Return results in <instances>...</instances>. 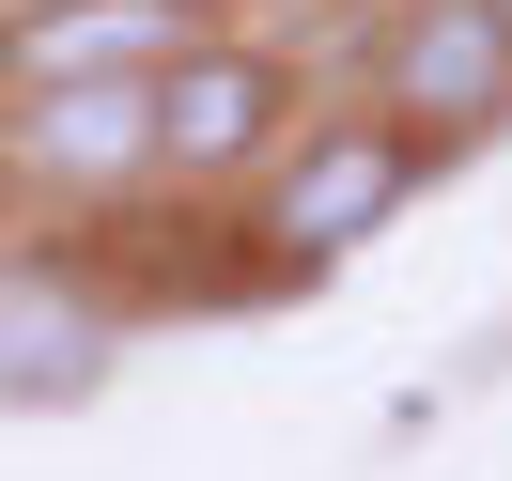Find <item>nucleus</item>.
<instances>
[{
	"label": "nucleus",
	"instance_id": "1",
	"mask_svg": "<svg viewBox=\"0 0 512 481\" xmlns=\"http://www.w3.org/2000/svg\"><path fill=\"white\" fill-rule=\"evenodd\" d=\"M435 140L404 125V109H311V125L264 156V202H249V233H264V280H311V264H357L388 218H404L419 187H435Z\"/></svg>",
	"mask_w": 512,
	"mask_h": 481
},
{
	"label": "nucleus",
	"instance_id": "2",
	"mask_svg": "<svg viewBox=\"0 0 512 481\" xmlns=\"http://www.w3.org/2000/svg\"><path fill=\"white\" fill-rule=\"evenodd\" d=\"M295 125H311V78L264 32H202L187 63L156 78V171L171 187H233V171H264Z\"/></svg>",
	"mask_w": 512,
	"mask_h": 481
},
{
	"label": "nucleus",
	"instance_id": "3",
	"mask_svg": "<svg viewBox=\"0 0 512 481\" xmlns=\"http://www.w3.org/2000/svg\"><path fill=\"white\" fill-rule=\"evenodd\" d=\"M373 109H404L435 156L512 125V0H388L373 32Z\"/></svg>",
	"mask_w": 512,
	"mask_h": 481
},
{
	"label": "nucleus",
	"instance_id": "4",
	"mask_svg": "<svg viewBox=\"0 0 512 481\" xmlns=\"http://www.w3.org/2000/svg\"><path fill=\"white\" fill-rule=\"evenodd\" d=\"M218 32V0H16L0 16V94H78V78H171Z\"/></svg>",
	"mask_w": 512,
	"mask_h": 481
},
{
	"label": "nucleus",
	"instance_id": "5",
	"mask_svg": "<svg viewBox=\"0 0 512 481\" xmlns=\"http://www.w3.org/2000/svg\"><path fill=\"white\" fill-rule=\"evenodd\" d=\"M0 156L63 202H109L156 171V78H78V94H0Z\"/></svg>",
	"mask_w": 512,
	"mask_h": 481
},
{
	"label": "nucleus",
	"instance_id": "6",
	"mask_svg": "<svg viewBox=\"0 0 512 481\" xmlns=\"http://www.w3.org/2000/svg\"><path fill=\"white\" fill-rule=\"evenodd\" d=\"M109 388V311L63 280H0V404H94Z\"/></svg>",
	"mask_w": 512,
	"mask_h": 481
}]
</instances>
